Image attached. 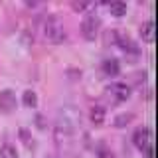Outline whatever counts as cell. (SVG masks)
I'll return each instance as SVG.
<instances>
[{
	"mask_svg": "<svg viewBox=\"0 0 158 158\" xmlns=\"http://www.w3.org/2000/svg\"><path fill=\"white\" fill-rule=\"evenodd\" d=\"M85 8H87L85 2H73V10H77V12L79 10H85Z\"/></svg>",
	"mask_w": 158,
	"mask_h": 158,
	"instance_id": "16",
	"label": "cell"
},
{
	"mask_svg": "<svg viewBox=\"0 0 158 158\" xmlns=\"http://www.w3.org/2000/svg\"><path fill=\"white\" fill-rule=\"evenodd\" d=\"M131 121H132V115H131V113H128V115H127V113H123V115H118L115 118V127L117 128H123V127H127Z\"/></svg>",
	"mask_w": 158,
	"mask_h": 158,
	"instance_id": "14",
	"label": "cell"
},
{
	"mask_svg": "<svg viewBox=\"0 0 158 158\" xmlns=\"http://www.w3.org/2000/svg\"><path fill=\"white\" fill-rule=\"evenodd\" d=\"M109 93L113 95L115 101H127V99L131 97V87H128L127 83H113V85L109 87Z\"/></svg>",
	"mask_w": 158,
	"mask_h": 158,
	"instance_id": "6",
	"label": "cell"
},
{
	"mask_svg": "<svg viewBox=\"0 0 158 158\" xmlns=\"http://www.w3.org/2000/svg\"><path fill=\"white\" fill-rule=\"evenodd\" d=\"M22 103H24L26 107L34 109V107L38 105V95H36L34 91H30V89H28V91H24V95H22Z\"/></svg>",
	"mask_w": 158,
	"mask_h": 158,
	"instance_id": "12",
	"label": "cell"
},
{
	"mask_svg": "<svg viewBox=\"0 0 158 158\" xmlns=\"http://www.w3.org/2000/svg\"><path fill=\"white\" fill-rule=\"evenodd\" d=\"M97 32H99V18L89 14V16L83 18L81 22V34L85 40H95L97 38Z\"/></svg>",
	"mask_w": 158,
	"mask_h": 158,
	"instance_id": "3",
	"label": "cell"
},
{
	"mask_svg": "<svg viewBox=\"0 0 158 158\" xmlns=\"http://www.w3.org/2000/svg\"><path fill=\"white\" fill-rule=\"evenodd\" d=\"M132 140H135L136 148H140V150H146L148 146H152V138H150V131H148L146 127H140L135 131V135H132Z\"/></svg>",
	"mask_w": 158,
	"mask_h": 158,
	"instance_id": "5",
	"label": "cell"
},
{
	"mask_svg": "<svg viewBox=\"0 0 158 158\" xmlns=\"http://www.w3.org/2000/svg\"><path fill=\"white\" fill-rule=\"evenodd\" d=\"M105 117H107V111L103 107H93L91 109V123L93 125H103V121H105Z\"/></svg>",
	"mask_w": 158,
	"mask_h": 158,
	"instance_id": "10",
	"label": "cell"
},
{
	"mask_svg": "<svg viewBox=\"0 0 158 158\" xmlns=\"http://www.w3.org/2000/svg\"><path fill=\"white\" fill-rule=\"evenodd\" d=\"M109 12L113 14V16H125L127 14V4L125 2H111L109 4Z\"/></svg>",
	"mask_w": 158,
	"mask_h": 158,
	"instance_id": "11",
	"label": "cell"
},
{
	"mask_svg": "<svg viewBox=\"0 0 158 158\" xmlns=\"http://www.w3.org/2000/svg\"><path fill=\"white\" fill-rule=\"evenodd\" d=\"M97 156H99V158H115V156H113V152L109 150V148H107L105 144H101V146H99V150H97Z\"/></svg>",
	"mask_w": 158,
	"mask_h": 158,
	"instance_id": "15",
	"label": "cell"
},
{
	"mask_svg": "<svg viewBox=\"0 0 158 158\" xmlns=\"http://www.w3.org/2000/svg\"><path fill=\"white\" fill-rule=\"evenodd\" d=\"M42 32H44V36H46V40H49V42H53V44H61L63 40H65L63 24L59 22L56 16H48L46 20H44Z\"/></svg>",
	"mask_w": 158,
	"mask_h": 158,
	"instance_id": "2",
	"label": "cell"
},
{
	"mask_svg": "<svg viewBox=\"0 0 158 158\" xmlns=\"http://www.w3.org/2000/svg\"><path fill=\"white\" fill-rule=\"evenodd\" d=\"M113 32H115V34H113V36H115V42H117L123 49H125V52H128V53H138L136 44L132 42V40L128 38V36H123V34H118L117 30H113Z\"/></svg>",
	"mask_w": 158,
	"mask_h": 158,
	"instance_id": "7",
	"label": "cell"
},
{
	"mask_svg": "<svg viewBox=\"0 0 158 158\" xmlns=\"http://www.w3.org/2000/svg\"><path fill=\"white\" fill-rule=\"evenodd\" d=\"M140 36L144 42H152L154 40V22L152 20H148V22H144L140 26Z\"/></svg>",
	"mask_w": 158,
	"mask_h": 158,
	"instance_id": "9",
	"label": "cell"
},
{
	"mask_svg": "<svg viewBox=\"0 0 158 158\" xmlns=\"http://www.w3.org/2000/svg\"><path fill=\"white\" fill-rule=\"evenodd\" d=\"M144 152H146V158H154V148H152V146H148Z\"/></svg>",
	"mask_w": 158,
	"mask_h": 158,
	"instance_id": "17",
	"label": "cell"
},
{
	"mask_svg": "<svg viewBox=\"0 0 158 158\" xmlns=\"http://www.w3.org/2000/svg\"><path fill=\"white\" fill-rule=\"evenodd\" d=\"M79 127H81V113H79V109L71 107V105L61 107L56 117V125H53L56 142H67L77 132Z\"/></svg>",
	"mask_w": 158,
	"mask_h": 158,
	"instance_id": "1",
	"label": "cell"
},
{
	"mask_svg": "<svg viewBox=\"0 0 158 158\" xmlns=\"http://www.w3.org/2000/svg\"><path fill=\"white\" fill-rule=\"evenodd\" d=\"M16 109V93L12 89H4L0 91V111L2 113H10Z\"/></svg>",
	"mask_w": 158,
	"mask_h": 158,
	"instance_id": "4",
	"label": "cell"
},
{
	"mask_svg": "<svg viewBox=\"0 0 158 158\" xmlns=\"http://www.w3.org/2000/svg\"><path fill=\"white\" fill-rule=\"evenodd\" d=\"M103 71H105L109 77H115V75H118V71H121V65H118L117 59H105V61H103Z\"/></svg>",
	"mask_w": 158,
	"mask_h": 158,
	"instance_id": "8",
	"label": "cell"
},
{
	"mask_svg": "<svg viewBox=\"0 0 158 158\" xmlns=\"http://www.w3.org/2000/svg\"><path fill=\"white\" fill-rule=\"evenodd\" d=\"M0 158H18V150L12 144H2L0 148Z\"/></svg>",
	"mask_w": 158,
	"mask_h": 158,
	"instance_id": "13",
	"label": "cell"
},
{
	"mask_svg": "<svg viewBox=\"0 0 158 158\" xmlns=\"http://www.w3.org/2000/svg\"><path fill=\"white\" fill-rule=\"evenodd\" d=\"M46 158H57V156H46Z\"/></svg>",
	"mask_w": 158,
	"mask_h": 158,
	"instance_id": "18",
	"label": "cell"
}]
</instances>
